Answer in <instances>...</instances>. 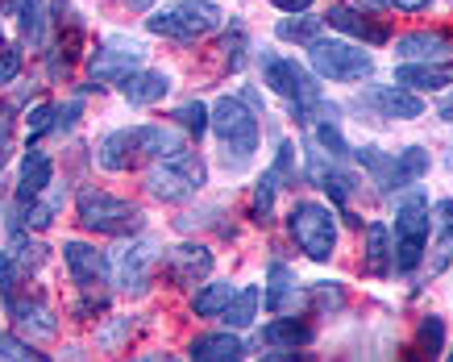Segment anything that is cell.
I'll return each mask as SVG.
<instances>
[{
    "instance_id": "obj_23",
    "label": "cell",
    "mask_w": 453,
    "mask_h": 362,
    "mask_svg": "<svg viewBox=\"0 0 453 362\" xmlns=\"http://www.w3.org/2000/svg\"><path fill=\"white\" fill-rule=\"evenodd\" d=\"M9 312H13V320H17V329H26V334H34V337H55V312L42 304V300H29V304H9Z\"/></svg>"
},
{
    "instance_id": "obj_43",
    "label": "cell",
    "mask_w": 453,
    "mask_h": 362,
    "mask_svg": "<svg viewBox=\"0 0 453 362\" xmlns=\"http://www.w3.org/2000/svg\"><path fill=\"white\" fill-rule=\"evenodd\" d=\"M437 229H441V237L445 242H453V200H437Z\"/></svg>"
},
{
    "instance_id": "obj_19",
    "label": "cell",
    "mask_w": 453,
    "mask_h": 362,
    "mask_svg": "<svg viewBox=\"0 0 453 362\" xmlns=\"http://www.w3.org/2000/svg\"><path fill=\"white\" fill-rule=\"evenodd\" d=\"M395 84L420 88V92H441V88L453 84V67H441V63H403V67H395Z\"/></svg>"
},
{
    "instance_id": "obj_38",
    "label": "cell",
    "mask_w": 453,
    "mask_h": 362,
    "mask_svg": "<svg viewBox=\"0 0 453 362\" xmlns=\"http://www.w3.org/2000/svg\"><path fill=\"white\" fill-rule=\"evenodd\" d=\"M220 55H225L229 71H242V63H246V34H242V26H234V34L220 46Z\"/></svg>"
},
{
    "instance_id": "obj_32",
    "label": "cell",
    "mask_w": 453,
    "mask_h": 362,
    "mask_svg": "<svg viewBox=\"0 0 453 362\" xmlns=\"http://www.w3.org/2000/svg\"><path fill=\"white\" fill-rule=\"evenodd\" d=\"M391 158H395V154H383L379 146H362V150H357V163L371 171V180L379 183V188H387V192H391Z\"/></svg>"
},
{
    "instance_id": "obj_39",
    "label": "cell",
    "mask_w": 453,
    "mask_h": 362,
    "mask_svg": "<svg viewBox=\"0 0 453 362\" xmlns=\"http://www.w3.org/2000/svg\"><path fill=\"white\" fill-rule=\"evenodd\" d=\"M17 271H21V263L13 258V250H4V254H0V292H4V300H9V304H13Z\"/></svg>"
},
{
    "instance_id": "obj_45",
    "label": "cell",
    "mask_w": 453,
    "mask_h": 362,
    "mask_svg": "<svg viewBox=\"0 0 453 362\" xmlns=\"http://www.w3.org/2000/svg\"><path fill=\"white\" fill-rule=\"evenodd\" d=\"M50 117H55V104H38L29 112V134H46L50 129Z\"/></svg>"
},
{
    "instance_id": "obj_8",
    "label": "cell",
    "mask_w": 453,
    "mask_h": 362,
    "mask_svg": "<svg viewBox=\"0 0 453 362\" xmlns=\"http://www.w3.org/2000/svg\"><path fill=\"white\" fill-rule=\"evenodd\" d=\"M158 254L163 246L154 242V237H138V242H129L125 250L112 254V279H117V288L129 296H142L150 288V271L158 263Z\"/></svg>"
},
{
    "instance_id": "obj_50",
    "label": "cell",
    "mask_w": 453,
    "mask_h": 362,
    "mask_svg": "<svg viewBox=\"0 0 453 362\" xmlns=\"http://www.w3.org/2000/svg\"><path fill=\"white\" fill-rule=\"evenodd\" d=\"M354 9H366V13H374V9H387V0H349Z\"/></svg>"
},
{
    "instance_id": "obj_42",
    "label": "cell",
    "mask_w": 453,
    "mask_h": 362,
    "mask_svg": "<svg viewBox=\"0 0 453 362\" xmlns=\"http://www.w3.org/2000/svg\"><path fill=\"white\" fill-rule=\"evenodd\" d=\"M17 71H21V55H17L13 46H4L0 50V84H13Z\"/></svg>"
},
{
    "instance_id": "obj_22",
    "label": "cell",
    "mask_w": 453,
    "mask_h": 362,
    "mask_svg": "<svg viewBox=\"0 0 453 362\" xmlns=\"http://www.w3.org/2000/svg\"><path fill=\"white\" fill-rule=\"evenodd\" d=\"M296 292H300V279L291 275L283 263H271V271H266V292H262V304L271 308V312H283V308L296 300Z\"/></svg>"
},
{
    "instance_id": "obj_9",
    "label": "cell",
    "mask_w": 453,
    "mask_h": 362,
    "mask_svg": "<svg viewBox=\"0 0 453 362\" xmlns=\"http://www.w3.org/2000/svg\"><path fill=\"white\" fill-rule=\"evenodd\" d=\"M262 80H266L271 92H279V96H288V100L320 96L316 80L296 63V58H279V55H271V50H262Z\"/></svg>"
},
{
    "instance_id": "obj_37",
    "label": "cell",
    "mask_w": 453,
    "mask_h": 362,
    "mask_svg": "<svg viewBox=\"0 0 453 362\" xmlns=\"http://www.w3.org/2000/svg\"><path fill=\"white\" fill-rule=\"evenodd\" d=\"M416 337H420V350H425V354H441V346H445V320H441V317H425Z\"/></svg>"
},
{
    "instance_id": "obj_7",
    "label": "cell",
    "mask_w": 453,
    "mask_h": 362,
    "mask_svg": "<svg viewBox=\"0 0 453 362\" xmlns=\"http://www.w3.org/2000/svg\"><path fill=\"white\" fill-rule=\"evenodd\" d=\"M146 188H150L154 200H163V204H179V200H188L196 196V188H204V167H200V158L196 154H175V158H166L158 167L146 175Z\"/></svg>"
},
{
    "instance_id": "obj_48",
    "label": "cell",
    "mask_w": 453,
    "mask_h": 362,
    "mask_svg": "<svg viewBox=\"0 0 453 362\" xmlns=\"http://www.w3.org/2000/svg\"><path fill=\"white\" fill-rule=\"evenodd\" d=\"M9 138H13V121L0 112V163H4V150H9Z\"/></svg>"
},
{
    "instance_id": "obj_49",
    "label": "cell",
    "mask_w": 453,
    "mask_h": 362,
    "mask_svg": "<svg viewBox=\"0 0 453 362\" xmlns=\"http://www.w3.org/2000/svg\"><path fill=\"white\" fill-rule=\"evenodd\" d=\"M387 4H395V9H403V13H420V9H428L433 0H387Z\"/></svg>"
},
{
    "instance_id": "obj_4",
    "label": "cell",
    "mask_w": 453,
    "mask_h": 362,
    "mask_svg": "<svg viewBox=\"0 0 453 362\" xmlns=\"http://www.w3.org/2000/svg\"><path fill=\"white\" fill-rule=\"evenodd\" d=\"M80 225L92 229V234L121 237V234L142 229V209L129 204V200H121V196L100 192V188H83L80 192Z\"/></svg>"
},
{
    "instance_id": "obj_12",
    "label": "cell",
    "mask_w": 453,
    "mask_h": 362,
    "mask_svg": "<svg viewBox=\"0 0 453 362\" xmlns=\"http://www.w3.org/2000/svg\"><path fill=\"white\" fill-rule=\"evenodd\" d=\"M129 134V150L146 154V158H175L183 154V134L171 126H134Z\"/></svg>"
},
{
    "instance_id": "obj_11",
    "label": "cell",
    "mask_w": 453,
    "mask_h": 362,
    "mask_svg": "<svg viewBox=\"0 0 453 362\" xmlns=\"http://www.w3.org/2000/svg\"><path fill=\"white\" fill-rule=\"evenodd\" d=\"M166 275L175 279L179 288H196L200 279L212 275V250L183 242V246H175V250L166 254Z\"/></svg>"
},
{
    "instance_id": "obj_16",
    "label": "cell",
    "mask_w": 453,
    "mask_h": 362,
    "mask_svg": "<svg viewBox=\"0 0 453 362\" xmlns=\"http://www.w3.org/2000/svg\"><path fill=\"white\" fill-rule=\"evenodd\" d=\"M366 104H374L383 117H395V121H412V117L425 112V100L412 96L408 88H371Z\"/></svg>"
},
{
    "instance_id": "obj_40",
    "label": "cell",
    "mask_w": 453,
    "mask_h": 362,
    "mask_svg": "<svg viewBox=\"0 0 453 362\" xmlns=\"http://www.w3.org/2000/svg\"><path fill=\"white\" fill-rule=\"evenodd\" d=\"M271 171H275L279 180H296V146L291 142H279V154H275V163H271Z\"/></svg>"
},
{
    "instance_id": "obj_33",
    "label": "cell",
    "mask_w": 453,
    "mask_h": 362,
    "mask_svg": "<svg viewBox=\"0 0 453 362\" xmlns=\"http://www.w3.org/2000/svg\"><path fill=\"white\" fill-rule=\"evenodd\" d=\"M175 121L188 129V134H196V138H200V134L208 129V121H212V109H208V104H200V100H188V104H179V109H175Z\"/></svg>"
},
{
    "instance_id": "obj_1",
    "label": "cell",
    "mask_w": 453,
    "mask_h": 362,
    "mask_svg": "<svg viewBox=\"0 0 453 362\" xmlns=\"http://www.w3.org/2000/svg\"><path fill=\"white\" fill-rule=\"evenodd\" d=\"M208 129L220 138V146H225V158L234 154V163L242 167L250 154H258V112L250 109L242 96H220L217 104H212V121H208Z\"/></svg>"
},
{
    "instance_id": "obj_17",
    "label": "cell",
    "mask_w": 453,
    "mask_h": 362,
    "mask_svg": "<svg viewBox=\"0 0 453 362\" xmlns=\"http://www.w3.org/2000/svg\"><path fill=\"white\" fill-rule=\"evenodd\" d=\"M395 55L408 58V63H441V58L453 55V38L445 34H408L395 42Z\"/></svg>"
},
{
    "instance_id": "obj_46",
    "label": "cell",
    "mask_w": 453,
    "mask_h": 362,
    "mask_svg": "<svg viewBox=\"0 0 453 362\" xmlns=\"http://www.w3.org/2000/svg\"><path fill=\"white\" fill-rule=\"evenodd\" d=\"M316 300H320V308H342V283H316Z\"/></svg>"
},
{
    "instance_id": "obj_10",
    "label": "cell",
    "mask_w": 453,
    "mask_h": 362,
    "mask_svg": "<svg viewBox=\"0 0 453 362\" xmlns=\"http://www.w3.org/2000/svg\"><path fill=\"white\" fill-rule=\"evenodd\" d=\"M142 58H146V50H142L138 42L109 38V42L92 55V80H96V84H121V80H129V75L142 67Z\"/></svg>"
},
{
    "instance_id": "obj_24",
    "label": "cell",
    "mask_w": 453,
    "mask_h": 362,
    "mask_svg": "<svg viewBox=\"0 0 453 362\" xmlns=\"http://www.w3.org/2000/svg\"><path fill=\"white\" fill-rule=\"evenodd\" d=\"M428 175V150L425 146H408L391 158V188H408V183Z\"/></svg>"
},
{
    "instance_id": "obj_25",
    "label": "cell",
    "mask_w": 453,
    "mask_h": 362,
    "mask_svg": "<svg viewBox=\"0 0 453 362\" xmlns=\"http://www.w3.org/2000/svg\"><path fill=\"white\" fill-rule=\"evenodd\" d=\"M262 342L266 346H308L312 342V325H303V320H271L266 329H262Z\"/></svg>"
},
{
    "instance_id": "obj_6",
    "label": "cell",
    "mask_w": 453,
    "mask_h": 362,
    "mask_svg": "<svg viewBox=\"0 0 453 362\" xmlns=\"http://www.w3.org/2000/svg\"><path fill=\"white\" fill-rule=\"evenodd\" d=\"M308 63L320 80H333V84H354L362 75H371V55L357 50L349 42H337V38H316L308 42Z\"/></svg>"
},
{
    "instance_id": "obj_28",
    "label": "cell",
    "mask_w": 453,
    "mask_h": 362,
    "mask_svg": "<svg viewBox=\"0 0 453 362\" xmlns=\"http://www.w3.org/2000/svg\"><path fill=\"white\" fill-rule=\"evenodd\" d=\"M17 21L29 46L46 42V0H17Z\"/></svg>"
},
{
    "instance_id": "obj_36",
    "label": "cell",
    "mask_w": 453,
    "mask_h": 362,
    "mask_svg": "<svg viewBox=\"0 0 453 362\" xmlns=\"http://www.w3.org/2000/svg\"><path fill=\"white\" fill-rule=\"evenodd\" d=\"M316 142H320V146H325L333 158H345V154H349V142L342 138L337 121H316Z\"/></svg>"
},
{
    "instance_id": "obj_47",
    "label": "cell",
    "mask_w": 453,
    "mask_h": 362,
    "mask_svg": "<svg viewBox=\"0 0 453 362\" xmlns=\"http://www.w3.org/2000/svg\"><path fill=\"white\" fill-rule=\"evenodd\" d=\"M275 9H283V13H308L312 9V0H271Z\"/></svg>"
},
{
    "instance_id": "obj_18",
    "label": "cell",
    "mask_w": 453,
    "mask_h": 362,
    "mask_svg": "<svg viewBox=\"0 0 453 362\" xmlns=\"http://www.w3.org/2000/svg\"><path fill=\"white\" fill-rule=\"evenodd\" d=\"M166 92H171V80H166L163 71H142L138 67L129 80H121V96L129 100V104H142V109H146V104H158Z\"/></svg>"
},
{
    "instance_id": "obj_15",
    "label": "cell",
    "mask_w": 453,
    "mask_h": 362,
    "mask_svg": "<svg viewBox=\"0 0 453 362\" xmlns=\"http://www.w3.org/2000/svg\"><path fill=\"white\" fill-rule=\"evenodd\" d=\"M63 258H67L75 283H100L109 275V258L96 246H88V242H63Z\"/></svg>"
},
{
    "instance_id": "obj_2",
    "label": "cell",
    "mask_w": 453,
    "mask_h": 362,
    "mask_svg": "<svg viewBox=\"0 0 453 362\" xmlns=\"http://www.w3.org/2000/svg\"><path fill=\"white\" fill-rule=\"evenodd\" d=\"M428 196L420 188H403L395 204V271H416V263L425 258V246H428Z\"/></svg>"
},
{
    "instance_id": "obj_5",
    "label": "cell",
    "mask_w": 453,
    "mask_h": 362,
    "mask_svg": "<svg viewBox=\"0 0 453 362\" xmlns=\"http://www.w3.org/2000/svg\"><path fill=\"white\" fill-rule=\"evenodd\" d=\"M220 21H225V13H220L217 4H208V0H183V4H171V9H163V13H154L150 21H146V29L158 34V38L192 42V38L212 34Z\"/></svg>"
},
{
    "instance_id": "obj_35",
    "label": "cell",
    "mask_w": 453,
    "mask_h": 362,
    "mask_svg": "<svg viewBox=\"0 0 453 362\" xmlns=\"http://www.w3.org/2000/svg\"><path fill=\"white\" fill-rule=\"evenodd\" d=\"M9 250H13V258L21 266H42L46 263V246H42V242H34V237L29 234H13V246H9Z\"/></svg>"
},
{
    "instance_id": "obj_14",
    "label": "cell",
    "mask_w": 453,
    "mask_h": 362,
    "mask_svg": "<svg viewBox=\"0 0 453 362\" xmlns=\"http://www.w3.org/2000/svg\"><path fill=\"white\" fill-rule=\"evenodd\" d=\"M50 180H55V163H50V154L42 150H29L26 158H21V180H17V200L21 204H29V200H38L46 188H50Z\"/></svg>"
},
{
    "instance_id": "obj_29",
    "label": "cell",
    "mask_w": 453,
    "mask_h": 362,
    "mask_svg": "<svg viewBox=\"0 0 453 362\" xmlns=\"http://www.w3.org/2000/svg\"><path fill=\"white\" fill-rule=\"evenodd\" d=\"M366 254H371V266L379 271V275H387L391 271V254H395V246H391V229H387V221H371L366 225Z\"/></svg>"
},
{
    "instance_id": "obj_13",
    "label": "cell",
    "mask_w": 453,
    "mask_h": 362,
    "mask_svg": "<svg viewBox=\"0 0 453 362\" xmlns=\"http://www.w3.org/2000/svg\"><path fill=\"white\" fill-rule=\"evenodd\" d=\"M308 180H312L316 188H325L337 204H345V200L354 196V188H357L354 175L342 171L337 167V158H329V154H320V150H308Z\"/></svg>"
},
{
    "instance_id": "obj_20",
    "label": "cell",
    "mask_w": 453,
    "mask_h": 362,
    "mask_svg": "<svg viewBox=\"0 0 453 362\" xmlns=\"http://www.w3.org/2000/svg\"><path fill=\"white\" fill-rule=\"evenodd\" d=\"M325 26L342 29V34H354L362 42H387V29L371 26V21L362 17V9H354V4H333L329 13H325Z\"/></svg>"
},
{
    "instance_id": "obj_41",
    "label": "cell",
    "mask_w": 453,
    "mask_h": 362,
    "mask_svg": "<svg viewBox=\"0 0 453 362\" xmlns=\"http://www.w3.org/2000/svg\"><path fill=\"white\" fill-rule=\"evenodd\" d=\"M80 112H83V100H67V104H55V121H50V129H58V134H63V129H71Z\"/></svg>"
},
{
    "instance_id": "obj_34",
    "label": "cell",
    "mask_w": 453,
    "mask_h": 362,
    "mask_svg": "<svg viewBox=\"0 0 453 362\" xmlns=\"http://www.w3.org/2000/svg\"><path fill=\"white\" fill-rule=\"evenodd\" d=\"M279 183H283V180H279L275 171H266V175L254 183V217H258V221H266V217H271V209H275Z\"/></svg>"
},
{
    "instance_id": "obj_31",
    "label": "cell",
    "mask_w": 453,
    "mask_h": 362,
    "mask_svg": "<svg viewBox=\"0 0 453 362\" xmlns=\"http://www.w3.org/2000/svg\"><path fill=\"white\" fill-rule=\"evenodd\" d=\"M229 300H234V288H229V283H208V288H200V292L192 296V308H196V317H220V312L229 308Z\"/></svg>"
},
{
    "instance_id": "obj_52",
    "label": "cell",
    "mask_w": 453,
    "mask_h": 362,
    "mask_svg": "<svg viewBox=\"0 0 453 362\" xmlns=\"http://www.w3.org/2000/svg\"><path fill=\"white\" fill-rule=\"evenodd\" d=\"M441 121H453V96L441 104Z\"/></svg>"
},
{
    "instance_id": "obj_27",
    "label": "cell",
    "mask_w": 453,
    "mask_h": 362,
    "mask_svg": "<svg viewBox=\"0 0 453 362\" xmlns=\"http://www.w3.org/2000/svg\"><path fill=\"white\" fill-rule=\"evenodd\" d=\"M258 304H262L258 288H242V292H234V300H229V308H225L220 317H225V325H229V329H250V325H254Z\"/></svg>"
},
{
    "instance_id": "obj_51",
    "label": "cell",
    "mask_w": 453,
    "mask_h": 362,
    "mask_svg": "<svg viewBox=\"0 0 453 362\" xmlns=\"http://www.w3.org/2000/svg\"><path fill=\"white\" fill-rule=\"evenodd\" d=\"M121 4H125V9H150L154 0H121Z\"/></svg>"
},
{
    "instance_id": "obj_30",
    "label": "cell",
    "mask_w": 453,
    "mask_h": 362,
    "mask_svg": "<svg viewBox=\"0 0 453 362\" xmlns=\"http://www.w3.org/2000/svg\"><path fill=\"white\" fill-rule=\"evenodd\" d=\"M325 29V17H308V13H288V21H279V38L283 42H316Z\"/></svg>"
},
{
    "instance_id": "obj_26",
    "label": "cell",
    "mask_w": 453,
    "mask_h": 362,
    "mask_svg": "<svg viewBox=\"0 0 453 362\" xmlns=\"http://www.w3.org/2000/svg\"><path fill=\"white\" fill-rule=\"evenodd\" d=\"M129 158H134V150H129V134H125V129L109 134V138L96 146V163H100L104 171H112V175L129 171Z\"/></svg>"
},
{
    "instance_id": "obj_21",
    "label": "cell",
    "mask_w": 453,
    "mask_h": 362,
    "mask_svg": "<svg viewBox=\"0 0 453 362\" xmlns=\"http://www.w3.org/2000/svg\"><path fill=\"white\" fill-rule=\"evenodd\" d=\"M192 358L196 362H237V358H246V346L234 334H208L192 342Z\"/></svg>"
},
{
    "instance_id": "obj_3",
    "label": "cell",
    "mask_w": 453,
    "mask_h": 362,
    "mask_svg": "<svg viewBox=\"0 0 453 362\" xmlns=\"http://www.w3.org/2000/svg\"><path fill=\"white\" fill-rule=\"evenodd\" d=\"M288 234L312 263H329L337 250V217L320 200H300L288 212Z\"/></svg>"
},
{
    "instance_id": "obj_44",
    "label": "cell",
    "mask_w": 453,
    "mask_h": 362,
    "mask_svg": "<svg viewBox=\"0 0 453 362\" xmlns=\"http://www.w3.org/2000/svg\"><path fill=\"white\" fill-rule=\"evenodd\" d=\"M0 358H42V354H34L29 346H21V342H13V337L0 334Z\"/></svg>"
}]
</instances>
